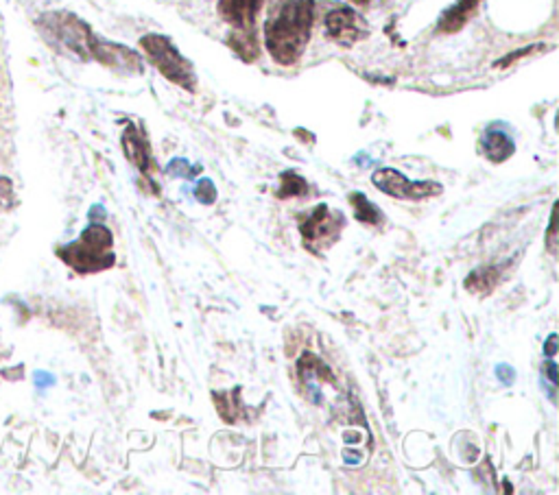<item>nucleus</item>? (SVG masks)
<instances>
[{
	"label": "nucleus",
	"mask_w": 559,
	"mask_h": 495,
	"mask_svg": "<svg viewBox=\"0 0 559 495\" xmlns=\"http://www.w3.org/2000/svg\"><path fill=\"white\" fill-rule=\"evenodd\" d=\"M314 25V0H276L265 20V49L280 66L302 59Z\"/></svg>",
	"instance_id": "nucleus-1"
},
{
	"label": "nucleus",
	"mask_w": 559,
	"mask_h": 495,
	"mask_svg": "<svg viewBox=\"0 0 559 495\" xmlns=\"http://www.w3.org/2000/svg\"><path fill=\"white\" fill-rule=\"evenodd\" d=\"M59 260L68 264L79 275H94L114 267V236L101 223H92L83 229L74 243L58 249Z\"/></svg>",
	"instance_id": "nucleus-2"
},
{
	"label": "nucleus",
	"mask_w": 559,
	"mask_h": 495,
	"mask_svg": "<svg viewBox=\"0 0 559 495\" xmlns=\"http://www.w3.org/2000/svg\"><path fill=\"white\" fill-rule=\"evenodd\" d=\"M42 37L59 53H68L82 61L92 59V46L97 35L88 22L68 12H46L37 18Z\"/></svg>",
	"instance_id": "nucleus-3"
},
{
	"label": "nucleus",
	"mask_w": 559,
	"mask_h": 495,
	"mask_svg": "<svg viewBox=\"0 0 559 495\" xmlns=\"http://www.w3.org/2000/svg\"><path fill=\"white\" fill-rule=\"evenodd\" d=\"M140 49L144 50V55L151 61L153 68H158V73L162 74L167 81H171L173 86H180L182 89H186V92H195V68H192L190 61L177 50V46L173 44L167 35L149 33V35L140 37Z\"/></svg>",
	"instance_id": "nucleus-4"
},
{
	"label": "nucleus",
	"mask_w": 559,
	"mask_h": 495,
	"mask_svg": "<svg viewBox=\"0 0 559 495\" xmlns=\"http://www.w3.org/2000/svg\"><path fill=\"white\" fill-rule=\"evenodd\" d=\"M345 228V216L341 212L330 210L326 204H319L308 216H304L299 223L304 244L311 253H322V249L330 247L339 240Z\"/></svg>",
	"instance_id": "nucleus-5"
},
{
	"label": "nucleus",
	"mask_w": 559,
	"mask_h": 495,
	"mask_svg": "<svg viewBox=\"0 0 559 495\" xmlns=\"http://www.w3.org/2000/svg\"><path fill=\"white\" fill-rule=\"evenodd\" d=\"M326 25V37L343 49H352L361 40L369 35V27L350 4H337L323 18Z\"/></svg>",
	"instance_id": "nucleus-6"
},
{
	"label": "nucleus",
	"mask_w": 559,
	"mask_h": 495,
	"mask_svg": "<svg viewBox=\"0 0 559 495\" xmlns=\"http://www.w3.org/2000/svg\"><path fill=\"white\" fill-rule=\"evenodd\" d=\"M372 183L384 195L404 201H422L439 195L441 183L437 182H408L396 168H378L372 175Z\"/></svg>",
	"instance_id": "nucleus-7"
},
{
	"label": "nucleus",
	"mask_w": 559,
	"mask_h": 495,
	"mask_svg": "<svg viewBox=\"0 0 559 495\" xmlns=\"http://www.w3.org/2000/svg\"><path fill=\"white\" fill-rule=\"evenodd\" d=\"M92 59L98 61L101 66L105 68L116 70V73H123V74H143L144 73V66L140 55L136 50L127 49L123 44H116V42L110 40H101L97 35L92 46Z\"/></svg>",
	"instance_id": "nucleus-8"
},
{
	"label": "nucleus",
	"mask_w": 559,
	"mask_h": 495,
	"mask_svg": "<svg viewBox=\"0 0 559 495\" xmlns=\"http://www.w3.org/2000/svg\"><path fill=\"white\" fill-rule=\"evenodd\" d=\"M267 0H219V13L232 29H256Z\"/></svg>",
	"instance_id": "nucleus-9"
},
{
	"label": "nucleus",
	"mask_w": 559,
	"mask_h": 495,
	"mask_svg": "<svg viewBox=\"0 0 559 495\" xmlns=\"http://www.w3.org/2000/svg\"><path fill=\"white\" fill-rule=\"evenodd\" d=\"M120 144H123L127 159H129V162L134 164V166L138 168L144 177H149V173H151L149 168H151L153 159H151V146H149V140H147V135H144V131L140 129L138 125H134V122H127Z\"/></svg>",
	"instance_id": "nucleus-10"
},
{
	"label": "nucleus",
	"mask_w": 559,
	"mask_h": 495,
	"mask_svg": "<svg viewBox=\"0 0 559 495\" xmlns=\"http://www.w3.org/2000/svg\"><path fill=\"white\" fill-rule=\"evenodd\" d=\"M481 0H457L450 9H446L444 16L439 18L437 31L439 33H457L466 27V22L474 16Z\"/></svg>",
	"instance_id": "nucleus-11"
},
{
	"label": "nucleus",
	"mask_w": 559,
	"mask_h": 495,
	"mask_svg": "<svg viewBox=\"0 0 559 495\" xmlns=\"http://www.w3.org/2000/svg\"><path fill=\"white\" fill-rule=\"evenodd\" d=\"M228 46L247 64L256 61L260 55V42H258L256 29H234L228 35Z\"/></svg>",
	"instance_id": "nucleus-12"
},
{
	"label": "nucleus",
	"mask_w": 559,
	"mask_h": 495,
	"mask_svg": "<svg viewBox=\"0 0 559 495\" xmlns=\"http://www.w3.org/2000/svg\"><path fill=\"white\" fill-rule=\"evenodd\" d=\"M483 146H485V155L492 162H502V159H507L516 151L514 140L507 134H502V131H490L483 138Z\"/></svg>",
	"instance_id": "nucleus-13"
},
{
	"label": "nucleus",
	"mask_w": 559,
	"mask_h": 495,
	"mask_svg": "<svg viewBox=\"0 0 559 495\" xmlns=\"http://www.w3.org/2000/svg\"><path fill=\"white\" fill-rule=\"evenodd\" d=\"M350 204L354 205V219L361 220L365 225H383L384 216L383 212L376 207L368 197H363L361 192H352L350 195Z\"/></svg>",
	"instance_id": "nucleus-14"
},
{
	"label": "nucleus",
	"mask_w": 559,
	"mask_h": 495,
	"mask_svg": "<svg viewBox=\"0 0 559 495\" xmlns=\"http://www.w3.org/2000/svg\"><path fill=\"white\" fill-rule=\"evenodd\" d=\"M498 280H501V271L494 267H485L478 268V271L470 273V277L466 280V289L472 292H478V295H487L496 289Z\"/></svg>",
	"instance_id": "nucleus-15"
},
{
	"label": "nucleus",
	"mask_w": 559,
	"mask_h": 495,
	"mask_svg": "<svg viewBox=\"0 0 559 495\" xmlns=\"http://www.w3.org/2000/svg\"><path fill=\"white\" fill-rule=\"evenodd\" d=\"M241 389H234L232 393H214V404H217V410L221 414V419L228 423L238 422V417L243 414V406H241Z\"/></svg>",
	"instance_id": "nucleus-16"
},
{
	"label": "nucleus",
	"mask_w": 559,
	"mask_h": 495,
	"mask_svg": "<svg viewBox=\"0 0 559 495\" xmlns=\"http://www.w3.org/2000/svg\"><path fill=\"white\" fill-rule=\"evenodd\" d=\"M308 192V183L304 182L298 173L286 171L280 175V199H289V197H304Z\"/></svg>",
	"instance_id": "nucleus-17"
},
{
	"label": "nucleus",
	"mask_w": 559,
	"mask_h": 495,
	"mask_svg": "<svg viewBox=\"0 0 559 495\" xmlns=\"http://www.w3.org/2000/svg\"><path fill=\"white\" fill-rule=\"evenodd\" d=\"M195 197H197V201H201L204 205L214 204V199H217L214 183L210 182V179H204V182H199V186L195 188Z\"/></svg>",
	"instance_id": "nucleus-18"
},
{
	"label": "nucleus",
	"mask_w": 559,
	"mask_h": 495,
	"mask_svg": "<svg viewBox=\"0 0 559 495\" xmlns=\"http://www.w3.org/2000/svg\"><path fill=\"white\" fill-rule=\"evenodd\" d=\"M16 199H13V183L12 179L0 177V212L12 210Z\"/></svg>",
	"instance_id": "nucleus-19"
},
{
	"label": "nucleus",
	"mask_w": 559,
	"mask_h": 495,
	"mask_svg": "<svg viewBox=\"0 0 559 495\" xmlns=\"http://www.w3.org/2000/svg\"><path fill=\"white\" fill-rule=\"evenodd\" d=\"M540 49H544V46H540V44H535V46H527V49H520V50H516V53H511V55H505V58L502 59H498L496 61V68H507V66H511L514 64L516 59H520V58H527V55H531L533 53V50H540Z\"/></svg>",
	"instance_id": "nucleus-20"
},
{
	"label": "nucleus",
	"mask_w": 559,
	"mask_h": 495,
	"mask_svg": "<svg viewBox=\"0 0 559 495\" xmlns=\"http://www.w3.org/2000/svg\"><path fill=\"white\" fill-rule=\"evenodd\" d=\"M548 251L555 256L557 249H555V210H553V216H551V229H548Z\"/></svg>",
	"instance_id": "nucleus-21"
},
{
	"label": "nucleus",
	"mask_w": 559,
	"mask_h": 495,
	"mask_svg": "<svg viewBox=\"0 0 559 495\" xmlns=\"http://www.w3.org/2000/svg\"><path fill=\"white\" fill-rule=\"evenodd\" d=\"M350 3L359 4V7H368V4H369V0H350Z\"/></svg>",
	"instance_id": "nucleus-22"
}]
</instances>
